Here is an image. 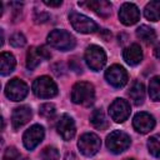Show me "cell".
Returning a JSON list of instances; mask_svg holds the SVG:
<instances>
[{
  "mask_svg": "<svg viewBox=\"0 0 160 160\" xmlns=\"http://www.w3.org/2000/svg\"><path fill=\"white\" fill-rule=\"evenodd\" d=\"M71 100L75 104L90 106L95 100V90L92 84L86 81L76 82L71 89Z\"/></svg>",
  "mask_w": 160,
  "mask_h": 160,
  "instance_id": "1",
  "label": "cell"
},
{
  "mask_svg": "<svg viewBox=\"0 0 160 160\" xmlns=\"http://www.w3.org/2000/svg\"><path fill=\"white\" fill-rule=\"evenodd\" d=\"M48 42L50 46L58 50L68 51L75 46V38L66 30L56 29L48 35Z\"/></svg>",
  "mask_w": 160,
  "mask_h": 160,
  "instance_id": "2",
  "label": "cell"
},
{
  "mask_svg": "<svg viewBox=\"0 0 160 160\" xmlns=\"http://www.w3.org/2000/svg\"><path fill=\"white\" fill-rule=\"evenodd\" d=\"M32 91L38 98L50 99L58 94V86L49 76H40L34 81Z\"/></svg>",
  "mask_w": 160,
  "mask_h": 160,
  "instance_id": "3",
  "label": "cell"
},
{
  "mask_svg": "<svg viewBox=\"0 0 160 160\" xmlns=\"http://www.w3.org/2000/svg\"><path fill=\"white\" fill-rule=\"evenodd\" d=\"M130 142H131L130 136L120 130H115L110 132V135H108L106 138V146L114 154H120L125 151L130 146Z\"/></svg>",
  "mask_w": 160,
  "mask_h": 160,
  "instance_id": "4",
  "label": "cell"
},
{
  "mask_svg": "<svg viewBox=\"0 0 160 160\" xmlns=\"http://www.w3.org/2000/svg\"><path fill=\"white\" fill-rule=\"evenodd\" d=\"M85 61L91 70L99 71L104 68L106 62V54L102 50V48L98 45H90L86 48L85 51Z\"/></svg>",
  "mask_w": 160,
  "mask_h": 160,
  "instance_id": "5",
  "label": "cell"
},
{
  "mask_svg": "<svg viewBox=\"0 0 160 160\" xmlns=\"http://www.w3.org/2000/svg\"><path fill=\"white\" fill-rule=\"evenodd\" d=\"M69 20H70V24L74 28V30H76L78 32L91 34L98 30V25L94 20H91L90 18H88L82 14H79L76 11H72L69 15Z\"/></svg>",
  "mask_w": 160,
  "mask_h": 160,
  "instance_id": "6",
  "label": "cell"
},
{
  "mask_svg": "<svg viewBox=\"0 0 160 160\" xmlns=\"http://www.w3.org/2000/svg\"><path fill=\"white\" fill-rule=\"evenodd\" d=\"M101 146V141L100 138L96 134L92 132H85L80 136L79 141H78V148L81 151V154H84L85 156H92L95 155Z\"/></svg>",
  "mask_w": 160,
  "mask_h": 160,
  "instance_id": "7",
  "label": "cell"
},
{
  "mask_svg": "<svg viewBox=\"0 0 160 160\" xmlns=\"http://www.w3.org/2000/svg\"><path fill=\"white\" fill-rule=\"evenodd\" d=\"M29 88L28 85L20 79L10 80L5 86V95L8 99L12 101H20L28 95Z\"/></svg>",
  "mask_w": 160,
  "mask_h": 160,
  "instance_id": "8",
  "label": "cell"
},
{
  "mask_svg": "<svg viewBox=\"0 0 160 160\" xmlns=\"http://www.w3.org/2000/svg\"><path fill=\"white\" fill-rule=\"evenodd\" d=\"M44 135H45V131H44V128L39 124H35L32 126H30L25 132H24V136H22V142H24V146L28 149V150H32L35 149L44 139Z\"/></svg>",
  "mask_w": 160,
  "mask_h": 160,
  "instance_id": "9",
  "label": "cell"
},
{
  "mask_svg": "<svg viewBox=\"0 0 160 160\" xmlns=\"http://www.w3.org/2000/svg\"><path fill=\"white\" fill-rule=\"evenodd\" d=\"M109 114L115 122H124L130 115V105L124 99H115L109 106Z\"/></svg>",
  "mask_w": 160,
  "mask_h": 160,
  "instance_id": "10",
  "label": "cell"
},
{
  "mask_svg": "<svg viewBox=\"0 0 160 160\" xmlns=\"http://www.w3.org/2000/svg\"><path fill=\"white\" fill-rule=\"evenodd\" d=\"M106 81L114 88H122L128 82V72L120 65H111L105 71Z\"/></svg>",
  "mask_w": 160,
  "mask_h": 160,
  "instance_id": "11",
  "label": "cell"
},
{
  "mask_svg": "<svg viewBox=\"0 0 160 160\" xmlns=\"http://www.w3.org/2000/svg\"><path fill=\"white\" fill-rule=\"evenodd\" d=\"M119 19L120 21L126 25H134L139 21L140 19V11L138 9V6L132 2H124L119 10Z\"/></svg>",
  "mask_w": 160,
  "mask_h": 160,
  "instance_id": "12",
  "label": "cell"
},
{
  "mask_svg": "<svg viewBox=\"0 0 160 160\" xmlns=\"http://www.w3.org/2000/svg\"><path fill=\"white\" fill-rule=\"evenodd\" d=\"M56 130L60 134V136L64 140H70L74 138L76 128H75V122L72 120V118L68 114H62L56 122Z\"/></svg>",
  "mask_w": 160,
  "mask_h": 160,
  "instance_id": "13",
  "label": "cell"
},
{
  "mask_svg": "<svg viewBox=\"0 0 160 160\" xmlns=\"http://www.w3.org/2000/svg\"><path fill=\"white\" fill-rule=\"evenodd\" d=\"M134 129L140 134H146L155 126V119L149 112H138L132 120Z\"/></svg>",
  "mask_w": 160,
  "mask_h": 160,
  "instance_id": "14",
  "label": "cell"
},
{
  "mask_svg": "<svg viewBox=\"0 0 160 160\" xmlns=\"http://www.w3.org/2000/svg\"><path fill=\"white\" fill-rule=\"evenodd\" d=\"M30 118H31V109L26 105H21L14 109L11 115V124L14 129H19L22 125H25L30 120Z\"/></svg>",
  "mask_w": 160,
  "mask_h": 160,
  "instance_id": "15",
  "label": "cell"
},
{
  "mask_svg": "<svg viewBox=\"0 0 160 160\" xmlns=\"http://www.w3.org/2000/svg\"><path fill=\"white\" fill-rule=\"evenodd\" d=\"M122 58L126 61V64H129L131 66H135V65L140 64L141 60H142V50H141L140 45L131 44L128 48H125L124 52H122Z\"/></svg>",
  "mask_w": 160,
  "mask_h": 160,
  "instance_id": "16",
  "label": "cell"
},
{
  "mask_svg": "<svg viewBox=\"0 0 160 160\" xmlns=\"http://www.w3.org/2000/svg\"><path fill=\"white\" fill-rule=\"evenodd\" d=\"M81 6H86L95 11L98 15L106 18L111 14V4L106 0H92V1H86V2H79Z\"/></svg>",
  "mask_w": 160,
  "mask_h": 160,
  "instance_id": "17",
  "label": "cell"
},
{
  "mask_svg": "<svg viewBox=\"0 0 160 160\" xmlns=\"http://www.w3.org/2000/svg\"><path fill=\"white\" fill-rule=\"evenodd\" d=\"M129 98L134 105H141L144 102V99H145L144 84L140 81H134L130 90H129Z\"/></svg>",
  "mask_w": 160,
  "mask_h": 160,
  "instance_id": "18",
  "label": "cell"
},
{
  "mask_svg": "<svg viewBox=\"0 0 160 160\" xmlns=\"http://www.w3.org/2000/svg\"><path fill=\"white\" fill-rule=\"evenodd\" d=\"M16 65L15 58L12 54L10 52H1L0 55V72L1 75H9L10 72H12L14 68Z\"/></svg>",
  "mask_w": 160,
  "mask_h": 160,
  "instance_id": "19",
  "label": "cell"
},
{
  "mask_svg": "<svg viewBox=\"0 0 160 160\" xmlns=\"http://www.w3.org/2000/svg\"><path fill=\"white\" fill-rule=\"evenodd\" d=\"M144 15L148 20H151V21L160 20V0L148 2L144 9Z\"/></svg>",
  "mask_w": 160,
  "mask_h": 160,
  "instance_id": "20",
  "label": "cell"
},
{
  "mask_svg": "<svg viewBox=\"0 0 160 160\" xmlns=\"http://www.w3.org/2000/svg\"><path fill=\"white\" fill-rule=\"evenodd\" d=\"M41 60H44V58L41 56V54H40L38 48L32 46V48H30L28 50V52H26V68L29 70L35 69L41 62Z\"/></svg>",
  "mask_w": 160,
  "mask_h": 160,
  "instance_id": "21",
  "label": "cell"
},
{
  "mask_svg": "<svg viewBox=\"0 0 160 160\" xmlns=\"http://www.w3.org/2000/svg\"><path fill=\"white\" fill-rule=\"evenodd\" d=\"M90 122L98 130H104L108 128V120L101 109H96L92 111V114L90 116Z\"/></svg>",
  "mask_w": 160,
  "mask_h": 160,
  "instance_id": "22",
  "label": "cell"
},
{
  "mask_svg": "<svg viewBox=\"0 0 160 160\" xmlns=\"http://www.w3.org/2000/svg\"><path fill=\"white\" fill-rule=\"evenodd\" d=\"M136 36L144 41L145 44H151L154 42V40L156 39V34L152 28L148 26V25H141L136 29Z\"/></svg>",
  "mask_w": 160,
  "mask_h": 160,
  "instance_id": "23",
  "label": "cell"
},
{
  "mask_svg": "<svg viewBox=\"0 0 160 160\" xmlns=\"http://www.w3.org/2000/svg\"><path fill=\"white\" fill-rule=\"evenodd\" d=\"M149 96L154 101L160 100V75L154 76L149 82Z\"/></svg>",
  "mask_w": 160,
  "mask_h": 160,
  "instance_id": "24",
  "label": "cell"
},
{
  "mask_svg": "<svg viewBox=\"0 0 160 160\" xmlns=\"http://www.w3.org/2000/svg\"><path fill=\"white\" fill-rule=\"evenodd\" d=\"M148 149H149V152L152 156L160 159V134L152 135L148 140Z\"/></svg>",
  "mask_w": 160,
  "mask_h": 160,
  "instance_id": "25",
  "label": "cell"
},
{
  "mask_svg": "<svg viewBox=\"0 0 160 160\" xmlns=\"http://www.w3.org/2000/svg\"><path fill=\"white\" fill-rule=\"evenodd\" d=\"M42 160H59V151L54 146H48L41 152Z\"/></svg>",
  "mask_w": 160,
  "mask_h": 160,
  "instance_id": "26",
  "label": "cell"
},
{
  "mask_svg": "<svg viewBox=\"0 0 160 160\" xmlns=\"http://www.w3.org/2000/svg\"><path fill=\"white\" fill-rule=\"evenodd\" d=\"M2 160H25V159L22 158V155L14 146H10V148H8L5 150Z\"/></svg>",
  "mask_w": 160,
  "mask_h": 160,
  "instance_id": "27",
  "label": "cell"
},
{
  "mask_svg": "<svg viewBox=\"0 0 160 160\" xmlns=\"http://www.w3.org/2000/svg\"><path fill=\"white\" fill-rule=\"evenodd\" d=\"M55 105L54 104H50V102H46V104H42L40 106V110H39V114L44 118H51L54 116L55 114Z\"/></svg>",
  "mask_w": 160,
  "mask_h": 160,
  "instance_id": "28",
  "label": "cell"
},
{
  "mask_svg": "<svg viewBox=\"0 0 160 160\" xmlns=\"http://www.w3.org/2000/svg\"><path fill=\"white\" fill-rule=\"evenodd\" d=\"M10 44L14 48H21L26 44V39L21 32H15L10 36Z\"/></svg>",
  "mask_w": 160,
  "mask_h": 160,
  "instance_id": "29",
  "label": "cell"
},
{
  "mask_svg": "<svg viewBox=\"0 0 160 160\" xmlns=\"http://www.w3.org/2000/svg\"><path fill=\"white\" fill-rule=\"evenodd\" d=\"M38 49H39V51H40L41 56L44 58V60H48V59H50V58H51V54H50V51H49V50H48L45 46H39Z\"/></svg>",
  "mask_w": 160,
  "mask_h": 160,
  "instance_id": "30",
  "label": "cell"
},
{
  "mask_svg": "<svg viewBox=\"0 0 160 160\" xmlns=\"http://www.w3.org/2000/svg\"><path fill=\"white\" fill-rule=\"evenodd\" d=\"M44 4L48 5V6H60L62 4L61 0H58V1H48V0H44Z\"/></svg>",
  "mask_w": 160,
  "mask_h": 160,
  "instance_id": "31",
  "label": "cell"
},
{
  "mask_svg": "<svg viewBox=\"0 0 160 160\" xmlns=\"http://www.w3.org/2000/svg\"><path fill=\"white\" fill-rule=\"evenodd\" d=\"M48 19H49V15H48V14H41V15H39V16L35 18L36 22H44V21H46Z\"/></svg>",
  "mask_w": 160,
  "mask_h": 160,
  "instance_id": "32",
  "label": "cell"
},
{
  "mask_svg": "<svg viewBox=\"0 0 160 160\" xmlns=\"http://www.w3.org/2000/svg\"><path fill=\"white\" fill-rule=\"evenodd\" d=\"M64 160H78V158H76V155L74 152H66Z\"/></svg>",
  "mask_w": 160,
  "mask_h": 160,
  "instance_id": "33",
  "label": "cell"
},
{
  "mask_svg": "<svg viewBox=\"0 0 160 160\" xmlns=\"http://www.w3.org/2000/svg\"><path fill=\"white\" fill-rule=\"evenodd\" d=\"M154 52H155V56L158 58V59H160V42L155 46V49H154Z\"/></svg>",
  "mask_w": 160,
  "mask_h": 160,
  "instance_id": "34",
  "label": "cell"
},
{
  "mask_svg": "<svg viewBox=\"0 0 160 160\" xmlns=\"http://www.w3.org/2000/svg\"><path fill=\"white\" fill-rule=\"evenodd\" d=\"M126 160H135V159H126Z\"/></svg>",
  "mask_w": 160,
  "mask_h": 160,
  "instance_id": "35",
  "label": "cell"
}]
</instances>
